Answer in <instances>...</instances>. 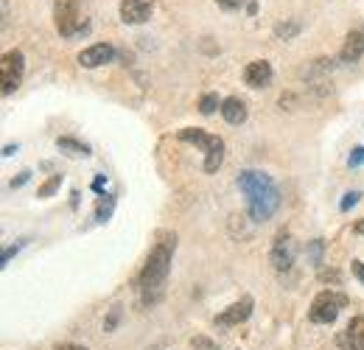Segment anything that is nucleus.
<instances>
[{"label":"nucleus","mask_w":364,"mask_h":350,"mask_svg":"<svg viewBox=\"0 0 364 350\" xmlns=\"http://www.w3.org/2000/svg\"><path fill=\"white\" fill-rule=\"evenodd\" d=\"M174 250H177V235L163 233L160 241L151 247L143 269H140V300L146 308L157 306L166 297V283H168V275H171Z\"/></svg>","instance_id":"obj_1"},{"label":"nucleus","mask_w":364,"mask_h":350,"mask_svg":"<svg viewBox=\"0 0 364 350\" xmlns=\"http://www.w3.org/2000/svg\"><path fill=\"white\" fill-rule=\"evenodd\" d=\"M238 188L247 196V211L252 221H269L274 216V211L280 208V188L269 174L247 169L238 174Z\"/></svg>","instance_id":"obj_2"},{"label":"nucleus","mask_w":364,"mask_h":350,"mask_svg":"<svg viewBox=\"0 0 364 350\" xmlns=\"http://www.w3.org/2000/svg\"><path fill=\"white\" fill-rule=\"evenodd\" d=\"M53 23L62 37H82L90 31L87 0H53Z\"/></svg>","instance_id":"obj_3"},{"label":"nucleus","mask_w":364,"mask_h":350,"mask_svg":"<svg viewBox=\"0 0 364 350\" xmlns=\"http://www.w3.org/2000/svg\"><path fill=\"white\" fill-rule=\"evenodd\" d=\"M177 137L185 140V143L202 146V152H205V171H208V174H216V171H219V166L225 163V140H222V137L208 134V132H202V129H193V127L180 129Z\"/></svg>","instance_id":"obj_4"},{"label":"nucleus","mask_w":364,"mask_h":350,"mask_svg":"<svg viewBox=\"0 0 364 350\" xmlns=\"http://www.w3.org/2000/svg\"><path fill=\"white\" fill-rule=\"evenodd\" d=\"M345 306H348V297H345L342 292H331V289H325V292H319L317 297L311 300L309 319L317 322V325H331V322L342 314V308Z\"/></svg>","instance_id":"obj_5"},{"label":"nucleus","mask_w":364,"mask_h":350,"mask_svg":"<svg viewBox=\"0 0 364 350\" xmlns=\"http://www.w3.org/2000/svg\"><path fill=\"white\" fill-rule=\"evenodd\" d=\"M23 76H26V56H23V51H17V48L6 51L3 59H0V90H3V95H11L14 90L20 88Z\"/></svg>","instance_id":"obj_6"},{"label":"nucleus","mask_w":364,"mask_h":350,"mask_svg":"<svg viewBox=\"0 0 364 350\" xmlns=\"http://www.w3.org/2000/svg\"><path fill=\"white\" fill-rule=\"evenodd\" d=\"M294 258H297V244L291 238V233H277L272 244V263L277 272H289L294 266Z\"/></svg>","instance_id":"obj_7"},{"label":"nucleus","mask_w":364,"mask_h":350,"mask_svg":"<svg viewBox=\"0 0 364 350\" xmlns=\"http://www.w3.org/2000/svg\"><path fill=\"white\" fill-rule=\"evenodd\" d=\"M252 308H255V300H252L250 295H244L241 300H235L232 306L225 308L213 322H216V328H235V325H241V322H247V319H250Z\"/></svg>","instance_id":"obj_8"},{"label":"nucleus","mask_w":364,"mask_h":350,"mask_svg":"<svg viewBox=\"0 0 364 350\" xmlns=\"http://www.w3.org/2000/svg\"><path fill=\"white\" fill-rule=\"evenodd\" d=\"M154 11V0H121V23L143 26Z\"/></svg>","instance_id":"obj_9"},{"label":"nucleus","mask_w":364,"mask_h":350,"mask_svg":"<svg viewBox=\"0 0 364 350\" xmlns=\"http://www.w3.org/2000/svg\"><path fill=\"white\" fill-rule=\"evenodd\" d=\"M272 79H274V70L267 59H255V62H250V65L244 68V82H247L252 90L269 88Z\"/></svg>","instance_id":"obj_10"},{"label":"nucleus","mask_w":364,"mask_h":350,"mask_svg":"<svg viewBox=\"0 0 364 350\" xmlns=\"http://www.w3.org/2000/svg\"><path fill=\"white\" fill-rule=\"evenodd\" d=\"M112 59H115V48L107 43H95L79 53V65L82 68H101V65H107Z\"/></svg>","instance_id":"obj_11"},{"label":"nucleus","mask_w":364,"mask_h":350,"mask_svg":"<svg viewBox=\"0 0 364 350\" xmlns=\"http://www.w3.org/2000/svg\"><path fill=\"white\" fill-rule=\"evenodd\" d=\"M362 56H364V31L362 28H353V31L345 37V43H342L339 59H342L345 65H353V62H359Z\"/></svg>","instance_id":"obj_12"},{"label":"nucleus","mask_w":364,"mask_h":350,"mask_svg":"<svg viewBox=\"0 0 364 350\" xmlns=\"http://www.w3.org/2000/svg\"><path fill=\"white\" fill-rule=\"evenodd\" d=\"M339 345L348 350H364V314L348 322V328L339 336Z\"/></svg>","instance_id":"obj_13"},{"label":"nucleus","mask_w":364,"mask_h":350,"mask_svg":"<svg viewBox=\"0 0 364 350\" xmlns=\"http://www.w3.org/2000/svg\"><path fill=\"white\" fill-rule=\"evenodd\" d=\"M222 115H225V121L232 124V127L244 124L247 121V101L238 98V95H230V98L222 101Z\"/></svg>","instance_id":"obj_14"},{"label":"nucleus","mask_w":364,"mask_h":350,"mask_svg":"<svg viewBox=\"0 0 364 350\" xmlns=\"http://www.w3.org/2000/svg\"><path fill=\"white\" fill-rule=\"evenodd\" d=\"M56 146H59L62 152L73 154V157H90V146H87V143H79V140H73V137H59Z\"/></svg>","instance_id":"obj_15"},{"label":"nucleus","mask_w":364,"mask_h":350,"mask_svg":"<svg viewBox=\"0 0 364 350\" xmlns=\"http://www.w3.org/2000/svg\"><path fill=\"white\" fill-rule=\"evenodd\" d=\"M115 211V196L112 193H98V202H95V221H107Z\"/></svg>","instance_id":"obj_16"},{"label":"nucleus","mask_w":364,"mask_h":350,"mask_svg":"<svg viewBox=\"0 0 364 350\" xmlns=\"http://www.w3.org/2000/svg\"><path fill=\"white\" fill-rule=\"evenodd\" d=\"M297 34H300V23H294V20L274 26V37H277V40H294Z\"/></svg>","instance_id":"obj_17"},{"label":"nucleus","mask_w":364,"mask_h":350,"mask_svg":"<svg viewBox=\"0 0 364 350\" xmlns=\"http://www.w3.org/2000/svg\"><path fill=\"white\" fill-rule=\"evenodd\" d=\"M216 107L222 110V104H219V95H216V92H205V95L199 98V112H202V115H213V112H216Z\"/></svg>","instance_id":"obj_18"},{"label":"nucleus","mask_w":364,"mask_h":350,"mask_svg":"<svg viewBox=\"0 0 364 350\" xmlns=\"http://www.w3.org/2000/svg\"><path fill=\"white\" fill-rule=\"evenodd\" d=\"M59 185H62V174H53L50 179H48V182H43V185H40L37 196H40V199H48V196H50V193H53Z\"/></svg>","instance_id":"obj_19"},{"label":"nucleus","mask_w":364,"mask_h":350,"mask_svg":"<svg viewBox=\"0 0 364 350\" xmlns=\"http://www.w3.org/2000/svg\"><path fill=\"white\" fill-rule=\"evenodd\" d=\"M359 199H362V193H359V191H348V193H345V199L339 202V211H345V213H348Z\"/></svg>","instance_id":"obj_20"},{"label":"nucleus","mask_w":364,"mask_h":350,"mask_svg":"<svg viewBox=\"0 0 364 350\" xmlns=\"http://www.w3.org/2000/svg\"><path fill=\"white\" fill-rule=\"evenodd\" d=\"M191 348L193 350H216V342L208 339V336H193V339H191Z\"/></svg>","instance_id":"obj_21"},{"label":"nucleus","mask_w":364,"mask_h":350,"mask_svg":"<svg viewBox=\"0 0 364 350\" xmlns=\"http://www.w3.org/2000/svg\"><path fill=\"white\" fill-rule=\"evenodd\" d=\"M219 9H225V11H238V9H244L247 6V0H213Z\"/></svg>","instance_id":"obj_22"},{"label":"nucleus","mask_w":364,"mask_h":350,"mask_svg":"<svg viewBox=\"0 0 364 350\" xmlns=\"http://www.w3.org/2000/svg\"><path fill=\"white\" fill-rule=\"evenodd\" d=\"M23 247H26V241H17V244H11V247H9L6 253H3V258H0V266H6V263L11 261V258H14V255H17V253H20Z\"/></svg>","instance_id":"obj_23"},{"label":"nucleus","mask_w":364,"mask_h":350,"mask_svg":"<svg viewBox=\"0 0 364 350\" xmlns=\"http://www.w3.org/2000/svg\"><path fill=\"white\" fill-rule=\"evenodd\" d=\"M362 163H364V149L362 146H356V149L350 152V157H348V166H350V169H359Z\"/></svg>","instance_id":"obj_24"},{"label":"nucleus","mask_w":364,"mask_h":350,"mask_svg":"<svg viewBox=\"0 0 364 350\" xmlns=\"http://www.w3.org/2000/svg\"><path fill=\"white\" fill-rule=\"evenodd\" d=\"M118 319H121V308H112L109 319H104V328H107V331H112V328L118 325Z\"/></svg>","instance_id":"obj_25"},{"label":"nucleus","mask_w":364,"mask_h":350,"mask_svg":"<svg viewBox=\"0 0 364 350\" xmlns=\"http://www.w3.org/2000/svg\"><path fill=\"white\" fill-rule=\"evenodd\" d=\"M28 176H31V171H20V176L11 179V188H23V185L28 182Z\"/></svg>","instance_id":"obj_26"},{"label":"nucleus","mask_w":364,"mask_h":350,"mask_svg":"<svg viewBox=\"0 0 364 350\" xmlns=\"http://www.w3.org/2000/svg\"><path fill=\"white\" fill-rule=\"evenodd\" d=\"M350 269H353V275H356V277H359V280L364 283V263L362 261H353V263H350Z\"/></svg>","instance_id":"obj_27"},{"label":"nucleus","mask_w":364,"mask_h":350,"mask_svg":"<svg viewBox=\"0 0 364 350\" xmlns=\"http://www.w3.org/2000/svg\"><path fill=\"white\" fill-rule=\"evenodd\" d=\"M319 277H322V280H333V283H336V280H339V272H336V269H333V272H322Z\"/></svg>","instance_id":"obj_28"},{"label":"nucleus","mask_w":364,"mask_h":350,"mask_svg":"<svg viewBox=\"0 0 364 350\" xmlns=\"http://www.w3.org/2000/svg\"><path fill=\"white\" fill-rule=\"evenodd\" d=\"M53 350H87V348H82V345H73V342H65V345H56Z\"/></svg>","instance_id":"obj_29"},{"label":"nucleus","mask_w":364,"mask_h":350,"mask_svg":"<svg viewBox=\"0 0 364 350\" xmlns=\"http://www.w3.org/2000/svg\"><path fill=\"white\" fill-rule=\"evenodd\" d=\"M353 230H356V233H359V235H364V219H359V221H356V224H353Z\"/></svg>","instance_id":"obj_30"},{"label":"nucleus","mask_w":364,"mask_h":350,"mask_svg":"<svg viewBox=\"0 0 364 350\" xmlns=\"http://www.w3.org/2000/svg\"><path fill=\"white\" fill-rule=\"evenodd\" d=\"M14 152H17V146H6V149H3V154H6V157H11Z\"/></svg>","instance_id":"obj_31"},{"label":"nucleus","mask_w":364,"mask_h":350,"mask_svg":"<svg viewBox=\"0 0 364 350\" xmlns=\"http://www.w3.org/2000/svg\"><path fill=\"white\" fill-rule=\"evenodd\" d=\"M92 188H95V191H101V188H104V176H98V179L92 182Z\"/></svg>","instance_id":"obj_32"}]
</instances>
